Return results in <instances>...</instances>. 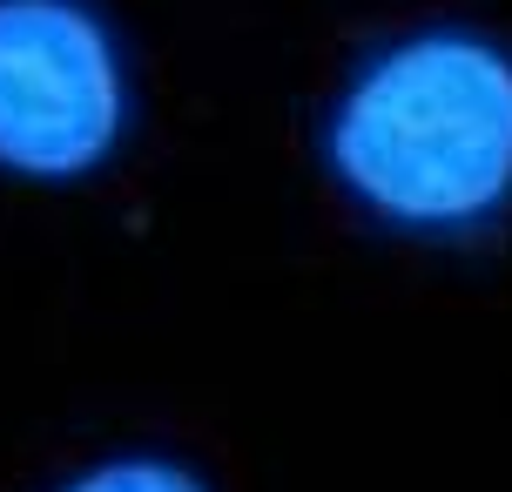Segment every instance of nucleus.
Wrapping results in <instances>:
<instances>
[{"mask_svg": "<svg viewBox=\"0 0 512 492\" xmlns=\"http://www.w3.org/2000/svg\"><path fill=\"white\" fill-rule=\"evenodd\" d=\"M317 162L384 236H492L512 216V48L465 21L398 27L337 81Z\"/></svg>", "mask_w": 512, "mask_h": 492, "instance_id": "nucleus-1", "label": "nucleus"}, {"mask_svg": "<svg viewBox=\"0 0 512 492\" xmlns=\"http://www.w3.org/2000/svg\"><path fill=\"white\" fill-rule=\"evenodd\" d=\"M135 129V68L95 0H0V176L88 182Z\"/></svg>", "mask_w": 512, "mask_h": 492, "instance_id": "nucleus-2", "label": "nucleus"}, {"mask_svg": "<svg viewBox=\"0 0 512 492\" xmlns=\"http://www.w3.org/2000/svg\"><path fill=\"white\" fill-rule=\"evenodd\" d=\"M54 492H216V486L169 452H108L95 466H81L75 479H61Z\"/></svg>", "mask_w": 512, "mask_h": 492, "instance_id": "nucleus-3", "label": "nucleus"}]
</instances>
